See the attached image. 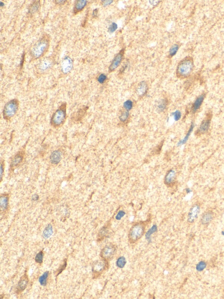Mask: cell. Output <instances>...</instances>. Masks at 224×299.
<instances>
[{"label":"cell","mask_w":224,"mask_h":299,"mask_svg":"<svg viewBox=\"0 0 224 299\" xmlns=\"http://www.w3.org/2000/svg\"><path fill=\"white\" fill-rule=\"evenodd\" d=\"M194 68V62L192 58L186 57L178 64L176 69V75L180 78H187L191 75Z\"/></svg>","instance_id":"obj_1"},{"label":"cell","mask_w":224,"mask_h":299,"mask_svg":"<svg viewBox=\"0 0 224 299\" xmlns=\"http://www.w3.org/2000/svg\"><path fill=\"white\" fill-rule=\"evenodd\" d=\"M146 224L140 222L134 224L130 228L128 234V240L131 244L138 241L143 236L145 232Z\"/></svg>","instance_id":"obj_2"},{"label":"cell","mask_w":224,"mask_h":299,"mask_svg":"<svg viewBox=\"0 0 224 299\" xmlns=\"http://www.w3.org/2000/svg\"><path fill=\"white\" fill-rule=\"evenodd\" d=\"M66 118V104L63 103L60 106L53 115L51 123L54 127H60L63 124Z\"/></svg>","instance_id":"obj_3"},{"label":"cell","mask_w":224,"mask_h":299,"mask_svg":"<svg viewBox=\"0 0 224 299\" xmlns=\"http://www.w3.org/2000/svg\"><path fill=\"white\" fill-rule=\"evenodd\" d=\"M49 44V40L47 38H44L41 39L32 48V55L37 58L43 56L48 49Z\"/></svg>","instance_id":"obj_4"},{"label":"cell","mask_w":224,"mask_h":299,"mask_svg":"<svg viewBox=\"0 0 224 299\" xmlns=\"http://www.w3.org/2000/svg\"><path fill=\"white\" fill-rule=\"evenodd\" d=\"M19 106L18 101L12 100L6 103L3 110V117L6 120H10L18 111Z\"/></svg>","instance_id":"obj_5"},{"label":"cell","mask_w":224,"mask_h":299,"mask_svg":"<svg viewBox=\"0 0 224 299\" xmlns=\"http://www.w3.org/2000/svg\"><path fill=\"white\" fill-rule=\"evenodd\" d=\"M116 252V248L112 244L106 246L101 252V257L105 261H109L112 259Z\"/></svg>","instance_id":"obj_6"},{"label":"cell","mask_w":224,"mask_h":299,"mask_svg":"<svg viewBox=\"0 0 224 299\" xmlns=\"http://www.w3.org/2000/svg\"><path fill=\"white\" fill-rule=\"evenodd\" d=\"M124 50H122L116 56L113 61H112L111 64L109 67V71L112 72L115 70L120 65L121 62L124 55Z\"/></svg>","instance_id":"obj_7"},{"label":"cell","mask_w":224,"mask_h":299,"mask_svg":"<svg viewBox=\"0 0 224 299\" xmlns=\"http://www.w3.org/2000/svg\"><path fill=\"white\" fill-rule=\"evenodd\" d=\"M200 211V207L197 204H195L192 206L189 212L188 216V221L189 222L192 223L195 221L197 218Z\"/></svg>","instance_id":"obj_8"},{"label":"cell","mask_w":224,"mask_h":299,"mask_svg":"<svg viewBox=\"0 0 224 299\" xmlns=\"http://www.w3.org/2000/svg\"><path fill=\"white\" fill-rule=\"evenodd\" d=\"M211 119L210 117H207V118L203 120L201 125L199 126V128L197 130V133L198 134H203L206 133L209 129L211 125Z\"/></svg>","instance_id":"obj_9"},{"label":"cell","mask_w":224,"mask_h":299,"mask_svg":"<svg viewBox=\"0 0 224 299\" xmlns=\"http://www.w3.org/2000/svg\"><path fill=\"white\" fill-rule=\"evenodd\" d=\"M176 177V173L173 170H170L165 177L164 182L166 185L171 186L173 185Z\"/></svg>","instance_id":"obj_10"},{"label":"cell","mask_w":224,"mask_h":299,"mask_svg":"<svg viewBox=\"0 0 224 299\" xmlns=\"http://www.w3.org/2000/svg\"><path fill=\"white\" fill-rule=\"evenodd\" d=\"M106 261H107L104 260L96 262L92 267L93 272L96 273L103 272L107 267V263Z\"/></svg>","instance_id":"obj_11"},{"label":"cell","mask_w":224,"mask_h":299,"mask_svg":"<svg viewBox=\"0 0 224 299\" xmlns=\"http://www.w3.org/2000/svg\"><path fill=\"white\" fill-rule=\"evenodd\" d=\"M205 98V94H202L199 96L196 99L192 107V111L193 113H196L200 108Z\"/></svg>","instance_id":"obj_12"},{"label":"cell","mask_w":224,"mask_h":299,"mask_svg":"<svg viewBox=\"0 0 224 299\" xmlns=\"http://www.w3.org/2000/svg\"><path fill=\"white\" fill-rule=\"evenodd\" d=\"M24 154L22 152L18 153L11 160L10 166L11 168H15L20 165L23 159Z\"/></svg>","instance_id":"obj_13"},{"label":"cell","mask_w":224,"mask_h":299,"mask_svg":"<svg viewBox=\"0 0 224 299\" xmlns=\"http://www.w3.org/2000/svg\"><path fill=\"white\" fill-rule=\"evenodd\" d=\"M72 67V62L70 57L64 58L62 63V70L64 73H67L71 70Z\"/></svg>","instance_id":"obj_14"},{"label":"cell","mask_w":224,"mask_h":299,"mask_svg":"<svg viewBox=\"0 0 224 299\" xmlns=\"http://www.w3.org/2000/svg\"><path fill=\"white\" fill-rule=\"evenodd\" d=\"M28 282H29V280H28V276L26 274H24V275L22 277L20 281L18 284V290L20 291H23L24 290H25L28 286Z\"/></svg>","instance_id":"obj_15"},{"label":"cell","mask_w":224,"mask_h":299,"mask_svg":"<svg viewBox=\"0 0 224 299\" xmlns=\"http://www.w3.org/2000/svg\"><path fill=\"white\" fill-rule=\"evenodd\" d=\"M61 153L58 150H55L51 154L50 156V161L52 164H57L61 160Z\"/></svg>","instance_id":"obj_16"},{"label":"cell","mask_w":224,"mask_h":299,"mask_svg":"<svg viewBox=\"0 0 224 299\" xmlns=\"http://www.w3.org/2000/svg\"><path fill=\"white\" fill-rule=\"evenodd\" d=\"M213 218V213L211 211H207L202 216L201 222L203 225L209 224L212 221Z\"/></svg>","instance_id":"obj_17"},{"label":"cell","mask_w":224,"mask_h":299,"mask_svg":"<svg viewBox=\"0 0 224 299\" xmlns=\"http://www.w3.org/2000/svg\"><path fill=\"white\" fill-rule=\"evenodd\" d=\"M148 87L146 82L142 81L139 83L137 89V93L139 96L145 95L148 91Z\"/></svg>","instance_id":"obj_18"},{"label":"cell","mask_w":224,"mask_h":299,"mask_svg":"<svg viewBox=\"0 0 224 299\" xmlns=\"http://www.w3.org/2000/svg\"><path fill=\"white\" fill-rule=\"evenodd\" d=\"M87 1L85 0H79L76 1L74 8V12L75 13H78L81 11L86 6Z\"/></svg>","instance_id":"obj_19"},{"label":"cell","mask_w":224,"mask_h":299,"mask_svg":"<svg viewBox=\"0 0 224 299\" xmlns=\"http://www.w3.org/2000/svg\"><path fill=\"white\" fill-rule=\"evenodd\" d=\"M8 205V197L7 194L1 195L0 199V206L1 210H6Z\"/></svg>","instance_id":"obj_20"},{"label":"cell","mask_w":224,"mask_h":299,"mask_svg":"<svg viewBox=\"0 0 224 299\" xmlns=\"http://www.w3.org/2000/svg\"><path fill=\"white\" fill-rule=\"evenodd\" d=\"M53 233V227L51 224H48L45 228L43 233V237L44 238L47 239L50 238Z\"/></svg>","instance_id":"obj_21"},{"label":"cell","mask_w":224,"mask_h":299,"mask_svg":"<svg viewBox=\"0 0 224 299\" xmlns=\"http://www.w3.org/2000/svg\"><path fill=\"white\" fill-rule=\"evenodd\" d=\"M194 127V124L193 123L191 124V125H190V127H189V130L187 133L186 134V136L184 137L183 139L179 141L178 144V145H183V144H185L187 142V141L188 140L189 136L190 135V134H191L192 132L193 131Z\"/></svg>","instance_id":"obj_22"},{"label":"cell","mask_w":224,"mask_h":299,"mask_svg":"<svg viewBox=\"0 0 224 299\" xmlns=\"http://www.w3.org/2000/svg\"><path fill=\"white\" fill-rule=\"evenodd\" d=\"M49 276V272L46 271L43 274L42 276L39 277V281L40 283V285L42 286H46L47 284V278Z\"/></svg>","instance_id":"obj_23"},{"label":"cell","mask_w":224,"mask_h":299,"mask_svg":"<svg viewBox=\"0 0 224 299\" xmlns=\"http://www.w3.org/2000/svg\"><path fill=\"white\" fill-rule=\"evenodd\" d=\"M126 263L127 261L125 257L124 256H121L117 259L116 261V265L120 269H123L124 268Z\"/></svg>","instance_id":"obj_24"},{"label":"cell","mask_w":224,"mask_h":299,"mask_svg":"<svg viewBox=\"0 0 224 299\" xmlns=\"http://www.w3.org/2000/svg\"><path fill=\"white\" fill-rule=\"evenodd\" d=\"M167 102L166 100H162L160 101L157 106V110L159 112L164 111L167 106Z\"/></svg>","instance_id":"obj_25"},{"label":"cell","mask_w":224,"mask_h":299,"mask_svg":"<svg viewBox=\"0 0 224 299\" xmlns=\"http://www.w3.org/2000/svg\"><path fill=\"white\" fill-rule=\"evenodd\" d=\"M157 226L156 225H154L153 226H152L151 228L147 232V233H146L145 235V237H146V238L147 239H149L150 238L151 236V234L153 233H155V232L157 231Z\"/></svg>","instance_id":"obj_26"},{"label":"cell","mask_w":224,"mask_h":299,"mask_svg":"<svg viewBox=\"0 0 224 299\" xmlns=\"http://www.w3.org/2000/svg\"><path fill=\"white\" fill-rule=\"evenodd\" d=\"M39 1H36L35 2L33 3L31 6L30 7L29 11L30 13H32L36 12L38 10L39 7Z\"/></svg>","instance_id":"obj_27"},{"label":"cell","mask_w":224,"mask_h":299,"mask_svg":"<svg viewBox=\"0 0 224 299\" xmlns=\"http://www.w3.org/2000/svg\"><path fill=\"white\" fill-rule=\"evenodd\" d=\"M179 48V45H176V44H175L173 45L172 46V47L170 48V50H169V56L171 57H172L174 56L176 54V53H177Z\"/></svg>","instance_id":"obj_28"},{"label":"cell","mask_w":224,"mask_h":299,"mask_svg":"<svg viewBox=\"0 0 224 299\" xmlns=\"http://www.w3.org/2000/svg\"><path fill=\"white\" fill-rule=\"evenodd\" d=\"M133 102L130 100H127L123 103V107L127 111H129L133 108Z\"/></svg>","instance_id":"obj_29"},{"label":"cell","mask_w":224,"mask_h":299,"mask_svg":"<svg viewBox=\"0 0 224 299\" xmlns=\"http://www.w3.org/2000/svg\"><path fill=\"white\" fill-rule=\"evenodd\" d=\"M44 254L43 251H41L38 253L35 257V261L39 264H41L43 262L44 258Z\"/></svg>","instance_id":"obj_30"},{"label":"cell","mask_w":224,"mask_h":299,"mask_svg":"<svg viewBox=\"0 0 224 299\" xmlns=\"http://www.w3.org/2000/svg\"><path fill=\"white\" fill-rule=\"evenodd\" d=\"M129 116L128 111H125L123 112L120 116V119L121 122H124L127 121Z\"/></svg>","instance_id":"obj_31"},{"label":"cell","mask_w":224,"mask_h":299,"mask_svg":"<svg viewBox=\"0 0 224 299\" xmlns=\"http://www.w3.org/2000/svg\"><path fill=\"white\" fill-rule=\"evenodd\" d=\"M172 116L173 117L175 121H179L181 117V113L179 110H176L172 113Z\"/></svg>","instance_id":"obj_32"},{"label":"cell","mask_w":224,"mask_h":299,"mask_svg":"<svg viewBox=\"0 0 224 299\" xmlns=\"http://www.w3.org/2000/svg\"><path fill=\"white\" fill-rule=\"evenodd\" d=\"M206 267V264L205 262L201 261L197 264L196 266V269L198 271H202Z\"/></svg>","instance_id":"obj_33"},{"label":"cell","mask_w":224,"mask_h":299,"mask_svg":"<svg viewBox=\"0 0 224 299\" xmlns=\"http://www.w3.org/2000/svg\"><path fill=\"white\" fill-rule=\"evenodd\" d=\"M49 62H44L42 64L40 65V69L42 71H45L48 69L50 66H51V63L50 62L48 63Z\"/></svg>","instance_id":"obj_34"},{"label":"cell","mask_w":224,"mask_h":299,"mask_svg":"<svg viewBox=\"0 0 224 299\" xmlns=\"http://www.w3.org/2000/svg\"><path fill=\"white\" fill-rule=\"evenodd\" d=\"M107 77L105 74H101L99 76L98 78V81L100 84H104L105 81L106 80Z\"/></svg>","instance_id":"obj_35"},{"label":"cell","mask_w":224,"mask_h":299,"mask_svg":"<svg viewBox=\"0 0 224 299\" xmlns=\"http://www.w3.org/2000/svg\"><path fill=\"white\" fill-rule=\"evenodd\" d=\"M117 27H118V26L116 23H112V24L110 26V27H109V29H108L109 33H113L117 29Z\"/></svg>","instance_id":"obj_36"},{"label":"cell","mask_w":224,"mask_h":299,"mask_svg":"<svg viewBox=\"0 0 224 299\" xmlns=\"http://www.w3.org/2000/svg\"><path fill=\"white\" fill-rule=\"evenodd\" d=\"M107 228L106 227H103L99 231V235L100 237H103L106 236L107 233Z\"/></svg>","instance_id":"obj_37"},{"label":"cell","mask_w":224,"mask_h":299,"mask_svg":"<svg viewBox=\"0 0 224 299\" xmlns=\"http://www.w3.org/2000/svg\"><path fill=\"white\" fill-rule=\"evenodd\" d=\"M125 215V212L123 210H120L116 216V219L117 220H120Z\"/></svg>","instance_id":"obj_38"},{"label":"cell","mask_w":224,"mask_h":299,"mask_svg":"<svg viewBox=\"0 0 224 299\" xmlns=\"http://www.w3.org/2000/svg\"><path fill=\"white\" fill-rule=\"evenodd\" d=\"M66 265H67V263H66V261H65L64 262V264L62 265L61 268H59V269L58 270V274L57 275H59L60 273H61L63 271V270L64 269L66 268Z\"/></svg>","instance_id":"obj_39"},{"label":"cell","mask_w":224,"mask_h":299,"mask_svg":"<svg viewBox=\"0 0 224 299\" xmlns=\"http://www.w3.org/2000/svg\"><path fill=\"white\" fill-rule=\"evenodd\" d=\"M4 171V163H1V181L2 179V176H3Z\"/></svg>","instance_id":"obj_40"},{"label":"cell","mask_w":224,"mask_h":299,"mask_svg":"<svg viewBox=\"0 0 224 299\" xmlns=\"http://www.w3.org/2000/svg\"><path fill=\"white\" fill-rule=\"evenodd\" d=\"M39 198V197L37 194H35L34 195H32V201H37L38 200Z\"/></svg>","instance_id":"obj_41"},{"label":"cell","mask_w":224,"mask_h":299,"mask_svg":"<svg viewBox=\"0 0 224 299\" xmlns=\"http://www.w3.org/2000/svg\"><path fill=\"white\" fill-rule=\"evenodd\" d=\"M104 5L105 6H106L111 4L113 2V1H104Z\"/></svg>","instance_id":"obj_42"},{"label":"cell","mask_w":224,"mask_h":299,"mask_svg":"<svg viewBox=\"0 0 224 299\" xmlns=\"http://www.w3.org/2000/svg\"><path fill=\"white\" fill-rule=\"evenodd\" d=\"M55 2L56 4H63L65 3V2H66V1H55Z\"/></svg>","instance_id":"obj_43"},{"label":"cell","mask_w":224,"mask_h":299,"mask_svg":"<svg viewBox=\"0 0 224 299\" xmlns=\"http://www.w3.org/2000/svg\"><path fill=\"white\" fill-rule=\"evenodd\" d=\"M98 14V10L97 9L93 11V16H97Z\"/></svg>","instance_id":"obj_44"},{"label":"cell","mask_w":224,"mask_h":299,"mask_svg":"<svg viewBox=\"0 0 224 299\" xmlns=\"http://www.w3.org/2000/svg\"><path fill=\"white\" fill-rule=\"evenodd\" d=\"M4 5V4L2 2H1V4H0V6H1L2 7V6H3Z\"/></svg>","instance_id":"obj_45"},{"label":"cell","mask_w":224,"mask_h":299,"mask_svg":"<svg viewBox=\"0 0 224 299\" xmlns=\"http://www.w3.org/2000/svg\"><path fill=\"white\" fill-rule=\"evenodd\" d=\"M186 191H187V193H189V192H190V190H189V189H186Z\"/></svg>","instance_id":"obj_46"},{"label":"cell","mask_w":224,"mask_h":299,"mask_svg":"<svg viewBox=\"0 0 224 299\" xmlns=\"http://www.w3.org/2000/svg\"><path fill=\"white\" fill-rule=\"evenodd\" d=\"M223 235H224V232H223Z\"/></svg>","instance_id":"obj_47"}]
</instances>
